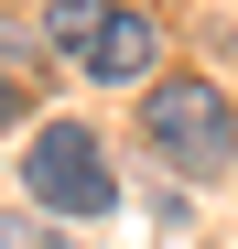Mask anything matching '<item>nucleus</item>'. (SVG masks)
Masks as SVG:
<instances>
[{
    "instance_id": "nucleus-4",
    "label": "nucleus",
    "mask_w": 238,
    "mask_h": 249,
    "mask_svg": "<svg viewBox=\"0 0 238 249\" xmlns=\"http://www.w3.org/2000/svg\"><path fill=\"white\" fill-rule=\"evenodd\" d=\"M98 11H108V0H54V11H44L54 54H76V44H87V33H98Z\"/></svg>"
},
{
    "instance_id": "nucleus-5",
    "label": "nucleus",
    "mask_w": 238,
    "mask_h": 249,
    "mask_svg": "<svg viewBox=\"0 0 238 249\" xmlns=\"http://www.w3.org/2000/svg\"><path fill=\"white\" fill-rule=\"evenodd\" d=\"M0 249H65V238H54L44 217H0Z\"/></svg>"
},
{
    "instance_id": "nucleus-2",
    "label": "nucleus",
    "mask_w": 238,
    "mask_h": 249,
    "mask_svg": "<svg viewBox=\"0 0 238 249\" xmlns=\"http://www.w3.org/2000/svg\"><path fill=\"white\" fill-rule=\"evenodd\" d=\"M22 184H33V206H44V217H108V206H119L108 152H98L87 119H44V130L22 141Z\"/></svg>"
},
{
    "instance_id": "nucleus-6",
    "label": "nucleus",
    "mask_w": 238,
    "mask_h": 249,
    "mask_svg": "<svg viewBox=\"0 0 238 249\" xmlns=\"http://www.w3.org/2000/svg\"><path fill=\"white\" fill-rule=\"evenodd\" d=\"M11 119H22V76L0 65V130H11Z\"/></svg>"
},
{
    "instance_id": "nucleus-1",
    "label": "nucleus",
    "mask_w": 238,
    "mask_h": 249,
    "mask_svg": "<svg viewBox=\"0 0 238 249\" xmlns=\"http://www.w3.org/2000/svg\"><path fill=\"white\" fill-rule=\"evenodd\" d=\"M141 141L163 152L184 184H217L238 162V98L217 87V76H163V87L141 98Z\"/></svg>"
},
{
    "instance_id": "nucleus-3",
    "label": "nucleus",
    "mask_w": 238,
    "mask_h": 249,
    "mask_svg": "<svg viewBox=\"0 0 238 249\" xmlns=\"http://www.w3.org/2000/svg\"><path fill=\"white\" fill-rule=\"evenodd\" d=\"M152 54H163V22H152V11H119V0L98 11V33H87V44H76V65H87L98 87H141V76H152Z\"/></svg>"
}]
</instances>
